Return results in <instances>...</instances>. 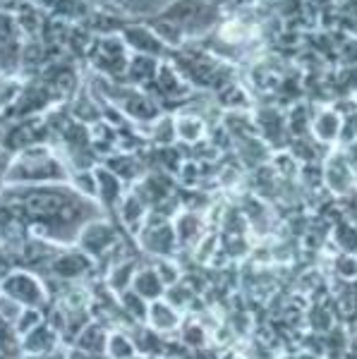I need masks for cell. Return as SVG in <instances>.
Segmentation results:
<instances>
[{
  "label": "cell",
  "mask_w": 357,
  "mask_h": 359,
  "mask_svg": "<svg viewBox=\"0 0 357 359\" xmlns=\"http://www.w3.org/2000/svg\"><path fill=\"white\" fill-rule=\"evenodd\" d=\"M25 206L34 216H46V218H62V221H74L79 218V206L72 199L58 194V192H29L25 196Z\"/></svg>",
  "instance_id": "cell-1"
},
{
  "label": "cell",
  "mask_w": 357,
  "mask_h": 359,
  "mask_svg": "<svg viewBox=\"0 0 357 359\" xmlns=\"http://www.w3.org/2000/svg\"><path fill=\"white\" fill-rule=\"evenodd\" d=\"M326 180H329V187L333 192L345 194V192H350V187H353L355 172L343 156H333L331 163L326 165Z\"/></svg>",
  "instance_id": "cell-2"
},
{
  "label": "cell",
  "mask_w": 357,
  "mask_h": 359,
  "mask_svg": "<svg viewBox=\"0 0 357 359\" xmlns=\"http://www.w3.org/2000/svg\"><path fill=\"white\" fill-rule=\"evenodd\" d=\"M199 15H201V5L199 3H194V0H182V3L173 5L166 17H168L173 25L187 27V25H192V22H197Z\"/></svg>",
  "instance_id": "cell-3"
},
{
  "label": "cell",
  "mask_w": 357,
  "mask_h": 359,
  "mask_svg": "<svg viewBox=\"0 0 357 359\" xmlns=\"http://www.w3.org/2000/svg\"><path fill=\"white\" fill-rule=\"evenodd\" d=\"M341 120H338L336 113L326 111L319 115V120L314 123V135L321 139V142H333L338 135H341Z\"/></svg>",
  "instance_id": "cell-4"
},
{
  "label": "cell",
  "mask_w": 357,
  "mask_h": 359,
  "mask_svg": "<svg viewBox=\"0 0 357 359\" xmlns=\"http://www.w3.org/2000/svg\"><path fill=\"white\" fill-rule=\"evenodd\" d=\"M5 287L10 290V294H15V297H20V299H27V302H36V299H39L36 283L29 280V278H25V276L13 278V280H10Z\"/></svg>",
  "instance_id": "cell-5"
},
{
  "label": "cell",
  "mask_w": 357,
  "mask_h": 359,
  "mask_svg": "<svg viewBox=\"0 0 357 359\" xmlns=\"http://www.w3.org/2000/svg\"><path fill=\"white\" fill-rule=\"evenodd\" d=\"M137 287H140V292L144 297H156L161 292V280L154 273H142L137 278Z\"/></svg>",
  "instance_id": "cell-6"
},
{
  "label": "cell",
  "mask_w": 357,
  "mask_h": 359,
  "mask_svg": "<svg viewBox=\"0 0 357 359\" xmlns=\"http://www.w3.org/2000/svg\"><path fill=\"white\" fill-rule=\"evenodd\" d=\"M154 323H156L159 328H173L177 323V314L170 309V306L156 304L154 306Z\"/></svg>",
  "instance_id": "cell-7"
},
{
  "label": "cell",
  "mask_w": 357,
  "mask_h": 359,
  "mask_svg": "<svg viewBox=\"0 0 357 359\" xmlns=\"http://www.w3.org/2000/svg\"><path fill=\"white\" fill-rule=\"evenodd\" d=\"M108 240H111V230H106V228H91L89 233H86V245L91 249H99L101 245H106Z\"/></svg>",
  "instance_id": "cell-8"
},
{
  "label": "cell",
  "mask_w": 357,
  "mask_h": 359,
  "mask_svg": "<svg viewBox=\"0 0 357 359\" xmlns=\"http://www.w3.org/2000/svg\"><path fill=\"white\" fill-rule=\"evenodd\" d=\"M118 3L130 13H151L154 10V0H118Z\"/></svg>",
  "instance_id": "cell-9"
},
{
  "label": "cell",
  "mask_w": 357,
  "mask_h": 359,
  "mask_svg": "<svg viewBox=\"0 0 357 359\" xmlns=\"http://www.w3.org/2000/svg\"><path fill=\"white\" fill-rule=\"evenodd\" d=\"M111 352H113V357H118V359H128L132 355V347L128 340H123L120 335H115V338L111 340Z\"/></svg>",
  "instance_id": "cell-10"
},
{
  "label": "cell",
  "mask_w": 357,
  "mask_h": 359,
  "mask_svg": "<svg viewBox=\"0 0 357 359\" xmlns=\"http://www.w3.org/2000/svg\"><path fill=\"white\" fill-rule=\"evenodd\" d=\"M130 41L132 43H144L142 48H147V50H159V43L144 32H130Z\"/></svg>",
  "instance_id": "cell-11"
},
{
  "label": "cell",
  "mask_w": 357,
  "mask_h": 359,
  "mask_svg": "<svg viewBox=\"0 0 357 359\" xmlns=\"http://www.w3.org/2000/svg\"><path fill=\"white\" fill-rule=\"evenodd\" d=\"M177 132H180V137H185V139H197L199 135H201V123L199 120H194L192 123V127H185V125H177Z\"/></svg>",
  "instance_id": "cell-12"
},
{
  "label": "cell",
  "mask_w": 357,
  "mask_h": 359,
  "mask_svg": "<svg viewBox=\"0 0 357 359\" xmlns=\"http://www.w3.org/2000/svg\"><path fill=\"white\" fill-rule=\"evenodd\" d=\"M82 269V262H77V259H67V262H60L58 264V271L60 273H74V271Z\"/></svg>",
  "instance_id": "cell-13"
},
{
  "label": "cell",
  "mask_w": 357,
  "mask_h": 359,
  "mask_svg": "<svg viewBox=\"0 0 357 359\" xmlns=\"http://www.w3.org/2000/svg\"><path fill=\"white\" fill-rule=\"evenodd\" d=\"M154 72V65L149 60H135V77H142V74H151Z\"/></svg>",
  "instance_id": "cell-14"
},
{
  "label": "cell",
  "mask_w": 357,
  "mask_h": 359,
  "mask_svg": "<svg viewBox=\"0 0 357 359\" xmlns=\"http://www.w3.org/2000/svg\"><path fill=\"white\" fill-rule=\"evenodd\" d=\"M338 233L345 235V237H350V233H353V230H350V228H345V225H343V228L338 230ZM341 242L345 245V249H355V247H357V233L353 235V242H350V240H341Z\"/></svg>",
  "instance_id": "cell-15"
},
{
  "label": "cell",
  "mask_w": 357,
  "mask_h": 359,
  "mask_svg": "<svg viewBox=\"0 0 357 359\" xmlns=\"http://www.w3.org/2000/svg\"><path fill=\"white\" fill-rule=\"evenodd\" d=\"M350 168H353V172H357V144L350 147V158H348Z\"/></svg>",
  "instance_id": "cell-16"
}]
</instances>
